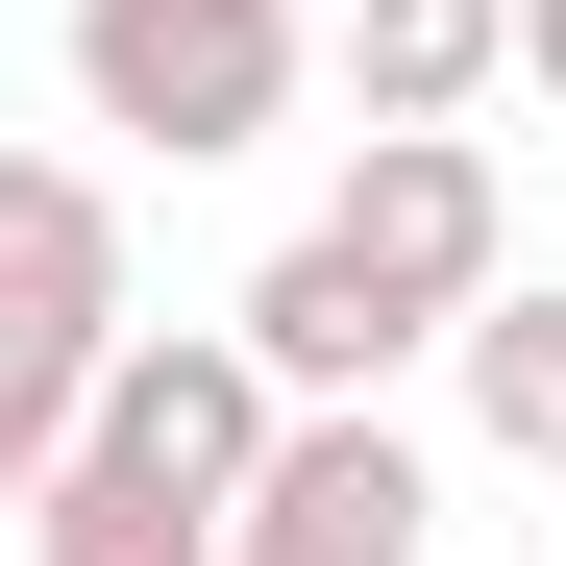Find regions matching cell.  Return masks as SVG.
I'll use <instances>...</instances> for the list:
<instances>
[{
  "mask_svg": "<svg viewBox=\"0 0 566 566\" xmlns=\"http://www.w3.org/2000/svg\"><path fill=\"white\" fill-rule=\"evenodd\" d=\"M50 443H74V345H0V517H25Z\"/></svg>",
  "mask_w": 566,
  "mask_h": 566,
  "instance_id": "30bf717a",
  "label": "cell"
},
{
  "mask_svg": "<svg viewBox=\"0 0 566 566\" xmlns=\"http://www.w3.org/2000/svg\"><path fill=\"white\" fill-rule=\"evenodd\" d=\"M74 99L172 172H222L296 124V0H74Z\"/></svg>",
  "mask_w": 566,
  "mask_h": 566,
  "instance_id": "6da1fadb",
  "label": "cell"
},
{
  "mask_svg": "<svg viewBox=\"0 0 566 566\" xmlns=\"http://www.w3.org/2000/svg\"><path fill=\"white\" fill-rule=\"evenodd\" d=\"M443 345H468V419H493L517 468H566V296H542V271H493V296H443Z\"/></svg>",
  "mask_w": 566,
  "mask_h": 566,
  "instance_id": "9c48e42d",
  "label": "cell"
},
{
  "mask_svg": "<svg viewBox=\"0 0 566 566\" xmlns=\"http://www.w3.org/2000/svg\"><path fill=\"white\" fill-rule=\"evenodd\" d=\"M0 542H25V566H222V517H198V493H148V468H99V443H50Z\"/></svg>",
  "mask_w": 566,
  "mask_h": 566,
  "instance_id": "52a82bcc",
  "label": "cell"
},
{
  "mask_svg": "<svg viewBox=\"0 0 566 566\" xmlns=\"http://www.w3.org/2000/svg\"><path fill=\"white\" fill-rule=\"evenodd\" d=\"M0 345H124V198L74 148H0Z\"/></svg>",
  "mask_w": 566,
  "mask_h": 566,
  "instance_id": "5b68a950",
  "label": "cell"
},
{
  "mask_svg": "<svg viewBox=\"0 0 566 566\" xmlns=\"http://www.w3.org/2000/svg\"><path fill=\"white\" fill-rule=\"evenodd\" d=\"M345 50H369V124H468L517 74V0H345Z\"/></svg>",
  "mask_w": 566,
  "mask_h": 566,
  "instance_id": "ba28073f",
  "label": "cell"
},
{
  "mask_svg": "<svg viewBox=\"0 0 566 566\" xmlns=\"http://www.w3.org/2000/svg\"><path fill=\"white\" fill-rule=\"evenodd\" d=\"M419 443L395 419H369V395H296V419H271L247 443V493H222V566H419Z\"/></svg>",
  "mask_w": 566,
  "mask_h": 566,
  "instance_id": "3957f363",
  "label": "cell"
},
{
  "mask_svg": "<svg viewBox=\"0 0 566 566\" xmlns=\"http://www.w3.org/2000/svg\"><path fill=\"white\" fill-rule=\"evenodd\" d=\"M321 247L395 296L419 345H443V296H493L517 271V198H493V124H369L345 148V198H321Z\"/></svg>",
  "mask_w": 566,
  "mask_h": 566,
  "instance_id": "7a4b0ae2",
  "label": "cell"
},
{
  "mask_svg": "<svg viewBox=\"0 0 566 566\" xmlns=\"http://www.w3.org/2000/svg\"><path fill=\"white\" fill-rule=\"evenodd\" d=\"M271 419H296V395H271L222 321H124L99 369H74V443H99V468H148V493H198V517L247 493V443H271Z\"/></svg>",
  "mask_w": 566,
  "mask_h": 566,
  "instance_id": "277c9868",
  "label": "cell"
},
{
  "mask_svg": "<svg viewBox=\"0 0 566 566\" xmlns=\"http://www.w3.org/2000/svg\"><path fill=\"white\" fill-rule=\"evenodd\" d=\"M222 345L271 369V395H395V369H419V321H395V296H369V271H345L321 222H296V247H271V271H247V321H222Z\"/></svg>",
  "mask_w": 566,
  "mask_h": 566,
  "instance_id": "8992f818",
  "label": "cell"
}]
</instances>
